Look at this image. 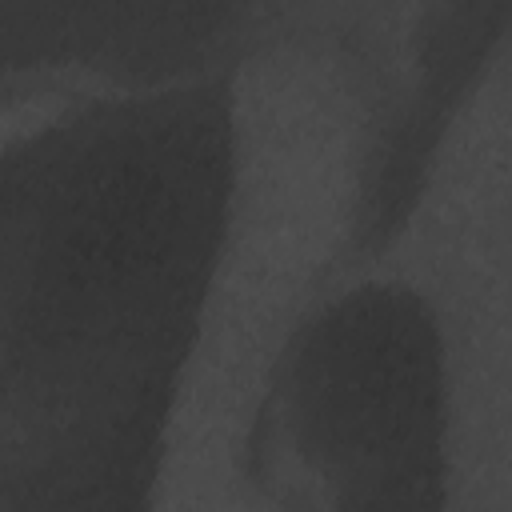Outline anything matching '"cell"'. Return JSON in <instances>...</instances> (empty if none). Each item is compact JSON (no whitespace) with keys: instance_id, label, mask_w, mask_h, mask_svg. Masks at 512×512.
<instances>
[{"instance_id":"cell-1","label":"cell","mask_w":512,"mask_h":512,"mask_svg":"<svg viewBox=\"0 0 512 512\" xmlns=\"http://www.w3.org/2000/svg\"><path fill=\"white\" fill-rule=\"evenodd\" d=\"M236 80L76 96L0 160V512H144L228 268Z\"/></svg>"},{"instance_id":"cell-2","label":"cell","mask_w":512,"mask_h":512,"mask_svg":"<svg viewBox=\"0 0 512 512\" xmlns=\"http://www.w3.org/2000/svg\"><path fill=\"white\" fill-rule=\"evenodd\" d=\"M456 476V360L440 308L360 276L280 340L240 440V480L276 508L432 512Z\"/></svg>"},{"instance_id":"cell-3","label":"cell","mask_w":512,"mask_h":512,"mask_svg":"<svg viewBox=\"0 0 512 512\" xmlns=\"http://www.w3.org/2000/svg\"><path fill=\"white\" fill-rule=\"evenodd\" d=\"M276 44L316 56L360 116L352 252H388L512 48V0H276Z\"/></svg>"},{"instance_id":"cell-4","label":"cell","mask_w":512,"mask_h":512,"mask_svg":"<svg viewBox=\"0 0 512 512\" xmlns=\"http://www.w3.org/2000/svg\"><path fill=\"white\" fill-rule=\"evenodd\" d=\"M276 44V0H0L4 92H164L240 80Z\"/></svg>"}]
</instances>
